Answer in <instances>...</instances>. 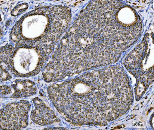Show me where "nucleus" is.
Segmentation results:
<instances>
[{"label": "nucleus", "mask_w": 154, "mask_h": 130, "mask_svg": "<svg viewBox=\"0 0 154 130\" xmlns=\"http://www.w3.org/2000/svg\"><path fill=\"white\" fill-rule=\"evenodd\" d=\"M136 10L122 1H93L83 8L44 68L54 82L116 63L141 35Z\"/></svg>", "instance_id": "f257e3e1"}, {"label": "nucleus", "mask_w": 154, "mask_h": 130, "mask_svg": "<svg viewBox=\"0 0 154 130\" xmlns=\"http://www.w3.org/2000/svg\"><path fill=\"white\" fill-rule=\"evenodd\" d=\"M64 119L74 126H104L125 114L134 96L127 74L118 65L82 74L47 89Z\"/></svg>", "instance_id": "f03ea898"}, {"label": "nucleus", "mask_w": 154, "mask_h": 130, "mask_svg": "<svg viewBox=\"0 0 154 130\" xmlns=\"http://www.w3.org/2000/svg\"><path fill=\"white\" fill-rule=\"evenodd\" d=\"M71 22L69 8L41 7L26 13L16 23L10 38L15 46L36 48L50 57Z\"/></svg>", "instance_id": "7ed1b4c3"}, {"label": "nucleus", "mask_w": 154, "mask_h": 130, "mask_svg": "<svg viewBox=\"0 0 154 130\" xmlns=\"http://www.w3.org/2000/svg\"><path fill=\"white\" fill-rule=\"evenodd\" d=\"M50 57L36 48L7 44L1 47V61L15 76H35L45 66Z\"/></svg>", "instance_id": "20e7f679"}, {"label": "nucleus", "mask_w": 154, "mask_h": 130, "mask_svg": "<svg viewBox=\"0 0 154 130\" xmlns=\"http://www.w3.org/2000/svg\"><path fill=\"white\" fill-rule=\"evenodd\" d=\"M30 102L21 100L9 103L1 110L0 126L2 130H20L28 125Z\"/></svg>", "instance_id": "39448f33"}, {"label": "nucleus", "mask_w": 154, "mask_h": 130, "mask_svg": "<svg viewBox=\"0 0 154 130\" xmlns=\"http://www.w3.org/2000/svg\"><path fill=\"white\" fill-rule=\"evenodd\" d=\"M33 101L34 107L30 117L34 123L41 126H47L59 121L54 111L42 99L36 97Z\"/></svg>", "instance_id": "423d86ee"}, {"label": "nucleus", "mask_w": 154, "mask_h": 130, "mask_svg": "<svg viewBox=\"0 0 154 130\" xmlns=\"http://www.w3.org/2000/svg\"><path fill=\"white\" fill-rule=\"evenodd\" d=\"M14 93L12 98H22L36 94L37 89L36 84L29 80H17L12 85Z\"/></svg>", "instance_id": "0eeeda50"}, {"label": "nucleus", "mask_w": 154, "mask_h": 130, "mask_svg": "<svg viewBox=\"0 0 154 130\" xmlns=\"http://www.w3.org/2000/svg\"><path fill=\"white\" fill-rule=\"evenodd\" d=\"M28 7L27 3H22L17 5L14 8V9L11 12V15L13 17H17L19 16L23 12H25Z\"/></svg>", "instance_id": "6e6552de"}, {"label": "nucleus", "mask_w": 154, "mask_h": 130, "mask_svg": "<svg viewBox=\"0 0 154 130\" xmlns=\"http://www.w3.org/2000/svg\"><path fill=\"white\" fill-rule=\"evenodd\" d=\"M12 78L10 74L7 71L3 65H1V80L3 81L9 80Z\"/></svg>", "instance_id": "1a4fd4ad"}, {"label": "nucleus", "mask_w": 154, "mask_h": 130, "mask_svg": "<svg viewBox=\"0 0 154 130\" xmlns=\"http://www.w3.org/2000/svg\"><path fill=\"white\" fill-rule=\"evenodd\" d=\"M12 90L10 86L3 85L1 87V95H6L11 94Z\"/></svg>", "instance_id": "9d476101"}]
</instances>
